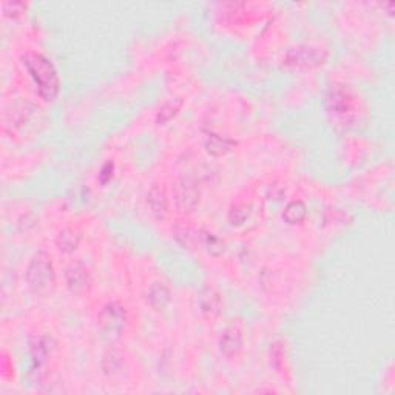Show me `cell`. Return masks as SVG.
Wrapping results in <instances>:
<instances>
[{"label": "cell", "instance_id": "obj_8", "mask_svg": "<svg viewBox=\"0 0 395 395\" xmlns=\"http://www.w3.org/2000/svg\"><path fill=\"white\" fill-rule=\"evenodd\" d=\"M219 349L227 358L238 357L242 352L244 334H242V329L236 325V323H231V325L224 329V332L221 334Z\"/></svg>", "mask_w": 395, "mask_h": 395}, {"label": "cell", "instance_id": "obj_14", "mask_svg": "<svg viewBox=\"0 0 395 395\" xmlns=\"http://www.w3.org/2000/svg\"><path fill=\"white\" fill-rule=\"evenodd\" d=\"M206 148H207V152L213 156H224L227 153H231L235 148V142L212 133L209 134V138H207L206 141Z\"/></svg>", "mask_w": 395, "mask_h": 395}, {"label": "cell", "instance_id": "obj_5", "mask_svg": "<svg viewBox=\"0 0 395 395\" xmlns=\"http://www.w3.org/2000/svg\"><path fill=\"white\" fill-rule=\"evenodd\" d=\"M329 111L334 114L336 119H340L343 124H349V122L355 118V109H354V96L346 88H332L327 99Z\"/></svg>", "mask_w": 395, "mask_h": 395}, {"label": "cell", "instance_id": "obj_2", "mask_svg": "<svg viewBox=\"0 0 395 395\" xmlns=\"http://www.w3.org/2000/svg\"><path fill=\"white\" fill-rule=\"evenodd\" d=\"M25 278L34 295H49L56 287V272L49 255L45 252L36 254L28 263Z\"/></svg>", "mask_w": 395, "mask_h": 395}, {"label": "cell", "instance_id": "obj_6", "mask_svg": "<svg viewBox=\"0 0 395 395\" xmlns=\"http://www.w3.org/2000/svg\"><path fill=\"white\" fill-rule=\"evenodd\" d=\"M175 199L179 209L190 213L199 203V187L192 176H181L175 185Z\"/></svg>", "mask_w": 395, "mask_h": 395}, {"label": "cell", "instance_id": "obj_13", "mask_svg": "<svg viewBox=\"0 0 395 395\" xmlns=\"http://www.w3.org/2000/svg\"><path fill=\"white\" fill-rule=\"evenodd\" d=\"M147 301L155 311H164L170 303V291L169 287L162 283H153L148 287Z\"/></svg>", "mask_w": 395, "mask_h": 395}, {"label": "cell", "instance_id": "obj_16", "mask_svg": "<svg viewBox=\"0 0 395 395\" xmlns=\"http://www.w3.org/2000/svg\"><path fill=\"white\" fill-rule=\"evenodd\" d=\"M124 360H122L121 354H118L116 350H109L107 354L104 355V360H102V369L107 373V375H119L122 373V369H124Z\"/></svg>", "mask_w": 395, "mask_h": 395}, {"label": "cell", "instance_id": "obj_11", "mask_svg": "<svg viewBox=\"0 0 395 395\" xmlns=\"http://www.w3.org/2000/svg\"><path fill=\"white\" fill-rule=\"evenodd\" d=\"M147 204L157 219H162L169 212V199L165 196V192L160 184L152 185V189L147 193Z\"/></svg>", "mask_w": 395, "mask_h": 395}, {"label": "cell", "instance_id": "obj_7", "mask_svg": "<svg viewBox=\"0 0 395 395\" xmlns=\"http://www.w3.org/2000/svg\"><path fill=\"white\" fill-rule=\"evenodd\" d=\"M178 236H183L184 238V246L198 244L201 249H204L207 254H210L213 256H219L222 252H224V242L212 232L184 231L183 233H178Z\"/></svg>", "mask_w": 395, "mask_h": 395}, {"label": "cell", "instance_id": "obj_15", "mask_svg": "<svg viewBox=\"0 0 395 395\" xmlns=\"http://www.w3.org/2000/svg\"><path fill=\"white\" fill-rule=\"evenodd\" d=\"M307 215V207L303 201H292L286 206V209L283 212V219L287 224H298V222L303 221Z\"/></svg>", "mask_w": 395, "mask_h": 395}, {"label": "cell", "instance_id": "obj_18", "mask_svg": "<svg viewBox=\"0 0 395 395\" xmlns=\"http://www.w3.org/2000/svg\"><path fill=\"white\" fill-rule=\"evenodd\" d=\"M247 218V210L244 206H235L233 209L229 213V221L232 222L233 226H240Z\"/></svg>", "mask_w": 395, "mask_h": 395}, {"label": "cell", "instance_id": "obj_4", "mask_svg": "<svg viewBox=\"0 0 395 395\" xmlns=\"http://www.w3.org/2000/svg\"><path fill=\"white\" fill-rule=\"evenodd\" d=\"M127 311L121 303L105 304L98 315V326L107 336H119L127 326Z\"/></svg>", "mask_w": 395, "mask_h": 395}, {"label": "cell", "instance_id": "obj_1", "mask_svg": "<svg viewBox=\"0 0 395 395\" xmlns=\"http://www.w3.org/2000/svg\"><path fill=\"white\" fill-rule=\"evenodd\" d=\"M20 61H22V65L26 70V73L33 79L40 98L47 100V102L54 100L57 95H59L61 81L52 61L44 54L36 52L24 53Z\"/></svg>", "mask_w": 395, "mask_h": 395}, {"label": "cell", "instance_id": "obj_17", "mask_svg": "<svg viewBox=\"0 0 395 395\" xmlns=\"http://www.w3.org/2000/svg\"><path fill=\"white\" fill-rule=\"evenodd\" d=\"M181 107H183V99L181 98H171V99H169L167 102H165L161 107L160 113H157V118H156L157 124H164V122L170 121L179 110H181Z\"/></svg>", "mask_w": 395, "mask_h": 395}, {"label": "cell", "instance_id": "obj_19", "mask_svg": "<svg viewBox=\"0 0 395 395\" xmlns=\"http://www.w3.org/2000/svg\"><path fill=\"white\" fill-rule=\"evenodd\" d=\"M2 8L6 16H19L24 13L26 5L24 2H3Z\"/></svg>", "mask_w": 395, "mask_h": 395}, {"label": "cell", "instance_id": "obj_10", "mask_svg": "<svg viewBox=\"0 0 395 395\" xmlns=\"http://www.w3.org/2000/svg\"><path fill=\"white\" fill-rule=\"evenodd\" d=\"M222 307H224V303H222L221 293L215 289L207 287L199 293V311L207 320L218 318L222 312Z\"/></svg>", "mask_w": 395, "mask_h": 395}, {"label": "cell", "instance_id": "obj_12", "mask_svg": "<svg viewBox=\"0 0 395 395\" xmlns=\"http://www.w3.org/2000/svg\"><path fill=\"white\" fill-rule=\"evenodd\" d=\"M81 240H82V235L77 231V229L65 227L59 235H57L56 244H57V249H59L62 254H73L75 250L79 247V244H81Z\"/></svg>", "mask_w": 395, "mask_h": 395}, {"label": "cell", "instance_id": "obj_9", "mask_svg": "<svg viewBox=\"0 0 395 395\" xmlns=\"http://www.w3.org/2000/svg\"><path fill=\"white\" fill-rule=\"evenodd\" d=\"M68 289L73 293H85L91 286V275L88 269L81 263H71L65 270Z\"/></svg>", "mask_w": 395, "mask_h": 395}, {"label": "cell", "instance_id": "obj_3", "mask_svg": "<svg viewBox=\"0 0 395 395\" xmlns=\"http://www.w3.org/2000/svg\"><path fill=\"white\" fill-rule=\"evenodd\" d=\"M327 59V53L320 47L300 45L287 52L284 57V65L295 70H307L320 67Z\"/></svg>", "mask_w": 395, "mask_h": 395}]
</instances>
